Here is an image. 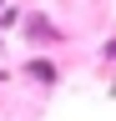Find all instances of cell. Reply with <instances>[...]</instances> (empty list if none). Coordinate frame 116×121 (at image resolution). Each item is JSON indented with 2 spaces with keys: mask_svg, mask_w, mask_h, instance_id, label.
<instances>
[{
  "mask_svg": "<svg viewBox=\"0 0 116 121\" xmlns=\"http://www.w3.org/2000/svg\"><path fill=\"white\" fill-rule=\"evenodd\" d=\"M106 56H111V60H116V40H111V45H106Z\"/></svg>",
  "mask_w": 116,
  "mask_h": 121,
  "instance_id": "1",
  "label": "cell"
}]
</instances>
